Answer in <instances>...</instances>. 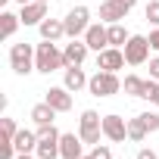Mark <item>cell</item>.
Listing matches in <instances>:
<instances>
[{"instance_id": "20", "label": "cell", "mask_w": 159, "mask_h": 159, "mask_svg": "<svg viewBox=\"0 0 159 159\" xmlns=\"http://www.w3.org/2000/svg\"><path fill=\"white\" fill-rule=\"evenodd\" d=\"M147 131H150V128H147L143 116H137V119H131V122H128V137H131L134 143H140V140L147 137Z\"/></svg>"}, {"instance_id": "26", "label": "cell", "mask_w": 159, "mask_h": 159, "mask_svg": "<svg viewBox=\"0 0 159 159\" xmlns=\"http://www.w3.org/2000/svg\"><path fill=\"white\" fill-rule=\"evenodd\" d=\"M13 153H16L13 140H0V159H13Z\"/></svg>"}, {"instance_id": "22", "label": "cell", "mask_w": 159, "mask_h": 159, "mask_svg": "<svg viewBox=\"0 0 159 159\" xmlns=\"http://www.w3.org/2000/svg\"><path fill=\"white\" fill-rule=\"evenodd\" d=\"M128 38H131V34H128V31H125V28H122L119 22H112V25H109V47L128 44Z\"/></svg>"}, {"instance_id": "33", "label": "cell", "mask_w": 159, "mask_h": 159, "mask_svg": "<svg viewBox=\"0 0 159 159\" xmlns=\"http://www.w3.org/2000/svg\"><path fill=\"white\" fill-rule=\"evenodd\" d=\"M16 3H31V0H16Z\"/></svg>"}, {"instance_id": "11", "label": "cell", "mask_w": 159, "mask_h": 159, "mask_svg": "<svg viewBox=\"0 0 159 159\" xmlns=\"http://www.w3.org/2000/svg\"><path fill=\"white\" fill-rule=\"evenodd\" d=\"M44 100H47L56 112H69V109H72V91H69L66 84H62V88H50Z\"/></svg>"}, {"instance_id": "9", "label": "cell", "mask_w": 159, "mask_h": 159, "mask_svg": "<svg viewBox=\"0 0 159 159\" xmlns=\"http://www.w3.org/2000/svg\"><path fill=\"white\" fill-rule=\"evenodd\" d=\"M103 134L112 140V143H122L128 137V122L122 116H103Z\"/></svg>"}, {"instance_id": "4", "label": "cell", "mask_w": 159, "mask_h": 159, "mask_svg": "<svg viewBox=\"0 0 159 159\" xmlns=\"http://www.w3.org/2000/svg\"><path fill=\"white\" fill-rule=\"evenodd\" d=\"M10 66H13L16 75H28V72L34 69V50H31V44H13V50H10Z\"/></svg>"}, {"instance_id": "3", "label": "cell", "mask_w": 159, "mask_h": 159, "mask_svg": "<svg viewBox=\"0 0 159 159\" xmlns=\"http://www.w3.org/2000/svg\"><path fill=\"white\" fill-rule=\"evenodd\" d=\"M100 134H103V119L94 112V109H84L81 112V125H78V137L84 143H100Z\"/></svg>"}, {"instance_id": "5", "label": "cell", "mask_w": 159, "mask_h": 159, "mask_svg": "<svg viewBox=\"0 0 159 159\" xmlns=\"http://www.w3.org/2000/svg\"><path fill=\"white\" fill-rule=\"evenodd\" d=\"M147 56H150V38L131 34L128 44H125V62L128 66H140V62H147Z\"/></svg>"}, {"instance_id": "31", "label": "cell", "mask_w": 159, "mask_h": 159, "mask_svg": "<svg viewBox=\"0 0 159 159\" xmlns=\"http://www.w3.org/2000/svg\"><path fill=\"white\" fill-rule=\"evenodd\" d=\"M150 47H156V50H159V28H156V31H150Z\"/></svg>"}, {"instance_id": "15", "label": "cell", "mask_w": 159, "mask_h": 159, "mask_svg": "<svg viewBox=\"0 0 159 159\" xmlns=\"http://www.w3.org/2000/svg\"><path fill=\"white\" fill-rule=\"evenodd\" d=\"M88 81L91 78L81 72V66H66V88L75 94V91H81V88H88Z\"/></svg>"}, {"instance_id": "14", "label": "cell", "mask_w": 159, "mask_h": 159, "mask_svg": "<svg viewBox=\"0 0 159 159\" xmlns=\"http://www.w3.org/2000/svg\"><path fill=\"white\" fill-rule=\"evenodd\" d=\"M81 147H84V140L75 137V134H62V137H59V156H62V159H81V156H84Z\"/></svg>"}, {"instance_id": "27", "label": "cell", "mask_w": 159, "mask_h": 159, "mask_svg": "<svg viewBox=\"0 0 159 159\" xmlns=\"http://www.w3.org/2000/svg\"><path fill=\"white\" fill-rule=\"evenodd\" d=\"M140 116H143V122H147L150 131H159V116L156 112H140Z\"/></svg>"}, {"instance_id": "12", "label": "cell", "mask_w": 159, "mask_h": 159, "mask_svg": "<svg viewBox=\"0 0 159 159\" xmlns=\"http://www.w3.org/2000/svg\"><path fill=\"white\" fill-rule=\"evenodd\" d=\"M84 44L91 47V50H106L109 47V28H103V25H91L88 31H84Z\"/></svg>"}, {"instance_id": "35", "label": "cell", "mask_w": 159, "mask_h": 159, "mask_svg": "<svg viewBox=\"0 0 159 159\" xmlns=\"http://www.w3.org/2000/svg\"><path fill=\"white\" fill-rule=\"evenodd\" d=\"M41 3H50V0H41Z\"/></svg>"}, {"instance_id": "29", "label": "cell", "mask_w": 159, "mask_h": 159, "mask_svg": "<svg viewBox=\"0 0 159 159\" xmlns=\"http://www.w3.org/2000/svg\"><path fill=\"white\" fill-rule=\"evenodd\" d=\"M150 78H156V81H159V56L150 59Z\"/></svg>"}, {"instance_id": "17", "label": "cell", "mask_w": 159, "mask_h": 159, "mask_svg": "<svg viewBox=\"0 0 159 159\" xmlns=\"http://www.w3.org/2000/svg\"><path fill=\"white\" fill-rule=\"evenodd\" d=\"M16 150L19 153H31V150H38V131H25V128H19V134H16Z\"/></svg>"}, {"instance_id": "32", "label": "cell", "mask_w": 159, "mask_h": 159, "mask_svg": "<svg viewBox=\"0 0 159 159\" xmlns=\"http://www.w3.org/2000/svg\"><path fill=\"white\" fill-rule=\"evenodd\" d=\"M19 159H41V156H28V153H19Z\"/></svg>"}, {"instance_id": "1", "label": "cell", "mask_w": 159, "mask_h": 159, "mask_svg": "<svg viewBox=\"0 0 159 159\" xmlns=\"http://www.w3.org/2000/svg\"><path fill=\"white\" fill-rule=\"evenodd\" d=\"M62 66H66V56L56 50L53 41L38 44V50H34V69H38V72L50 75V72H56V69H62Z\"/></svg>"}, {"instance_id": "19", "label": "cell", "mask_w": 159, "mask_h": 159, "mask_svg": "<svg viewBox=\"0 0 159 159\" xmlns=\"http://www.w3.org/2000/svg\"><path fill=\"white\" fill-rule=\"evenodd\" d=\"M19 22H22V19H19L16 13H7V10H3V13H0V34H3V38H13L16 28H19Z\"/></svg>"}, {"instance_id": "18", "label": "cell", "mask_w": 159, "mask_h": 159, "mask_svg": "<svg viewBox=\"0 0 159 159\" xmlns=\"http://www.w3.org/2000/svg\"><path fill=\"white\" fill-rule=\"evenodd\" d=\"M31 119L38 122V125H53V119H56V109L44 100V103H38V106H31Z\"/></svg>"}, {"instance_id": "16", "label": "cell", "mask_w": 159, "mask_h": 159, "mask_svg": "<svg viewBox=\"0 0 159 159\" xmlns=\"http://www.w3.org/2000/svg\"><path fill=\"white\" fill-rule=\"evenodd\" d=\"M38 28H41V38L44 41H59L66 34V22H56V19H44Z\"/></svg>"}, {"instance_id": "2", "label": "cell", "mask_w": 159, "mask_h": 159, "mask_svg": "<svg viewBox=\"0 0 159 159\" xmlns=\"http://www.w3.org/2000/svg\"><path fill=\"white\" fill-rule=\"evenodd\" d=\"M88 91H91L94 97H112V94L122 91V81H119L116 72H103V69H100L91 81H88Z\"/></svg>"}, {"instance_id": "28", "label": "cell", "mask_w": 159, "mask_h": 159, "mask_svg": "<svg viewBox=\"0 0 159 159\" xmlns=\"http://www.w3.org/2000/svg\"><path fill=\"white\" fill-rule=\"evenodd\" d=\"M91 156H94V159H112V153H109V147H100V143H97V147L91 150Z\"/></svg>"}, {"instance_id": "21", "label": "cell", "mask_w": 159, "mask_h": 159, "mask_svg": "<svg viewBox=\"0 0 159 159\" xmlns=\"http://www.w3.org/2000/svg\"><path fill=\"white\" fill-rule=\"evenodd\" d=\"M122 88H125V94H131V97H143V88H147V81H143V78H137V75H125Z\"/></svg>"}, {"instance_id": "24", "label": "cell", "mask_w": 159, "mask_h": 159, "mask_svg": "<svg viewBox=\"0 0 159 159\" xmlns=\"http://www.w3.org/2000/svg\"><path fill=\"white\" fill-rule=\"evenodd\" d=\"M143 100H150V103L159 106V81H156V78H153V81H147V88H143Z\"/></svg>"}, {"instance_id": "23", "label": "cell", "mask_w": 159, "mask_h": 159, "mask_svg": "<svg viewBox=\"0 0 159 159\" xmlns=\"http://www.w3.org/2000/svg\"><path fill=\"white\" fill-rule=\"evenodd\" d=\"M0 131H3V140H16V134H19L13 119H0Z\"/></svg>"}, {"instance_id": "25", "label": "cell", "mask_w": 159, "mask_h": 159, "mask_svg": "<svg viewBox=\"0 0 159 159\" xmlns=\"http://www.w3.org/2000/svg\"><path fill=\"white\" fill-rule=\"evenodd\" d=\"M143 16H147L150 25H159V0H150L147 10H143Z\"/></svg>"}, {"instance_id": "8", "label": "cell", "mask_w": 159, "mask_h": 159, "mask_svg": "<svg viewBox=\"0 0 159 159\" xmlns=\"http://www.w3.org/2000/svg\"><path fill=\"white\" fill-rule=\"evenodd\" d=\"M122 66H125V50L106 47V50L97 53V69H103V72H119Z\"/></svg>"}, {"instance_id": "6", "label": "cell", "mask_w": 159, "mask_h": 159, "mask_svg": "<svg viewBox=\"0 0 159 159\" xmlns=\"http://www.w3.org/2000/svg\"><path fill=\"white\" fill-rule=\"evenodd\" d=\"M134 3H137V0H103V3H100V19L112 25V22L125 19L134 10Z\"/></svg>"}, {"instance_id": "30", "label": "cell", "mask_w": 159, "mask_h": 159, "mask_svg": "<svg viewBox=\"0 0 159 159\" xmlns=\"http://www.w3.org/2000/svg\"><path fill=\"white\" fill-rule=\"evenodd\" d=\"M137 159H159V156H156L153 150H140V153H137Z\"/></svg>"}, {"instance_id": "34", "label": "cell", "mask_w": 159, "mask_h": 159, "mask_svg": "<svg viewBox=\"0 0 159 159\" xmlns=\"http://www.w3.org/2000/svg\"><path fill=\"white\" fill-rule=\"evenodd\" d=\"M81 159H94V156H81Z\"/></svg>"}, {"instance_id": "13", "label": "cell", "mask_w": 159, "mask_h": 159, "mask_svg": "<svg viewBox=\"0 0 159 159\" xmlns=\"http://www.w3.org/2000/svg\"><path fill=\"white\" fill-rule=\"evenodd\" d=\"M88 44L84 41H78V38H72V44H66V50H62V56H66V66H81L84 59H88Z\"/></svg>"}, {"instance_id": "7", "label": "cell", "mask_w": 159, "mask_h": 159, "mask_svg": "<svg viewBox=\"0 0 159 159\" xmlns=\"http://www.w3.org/2000/svg\"><path fill=\"white\" fill-rule=\"evenodd\" d=\"M91 13H88V7H75V10H69V16L62 19L66 22V34L69 38H78V34H84L88 28H91Z\"/></svg>"}, {"instance_id": "10", "label": "cell", "mask_w": 159, "mask_h": 159, "mask_svg": "<svg viewBox=\"0 0 159 159\" xmlns=\"http://www.w3.org/2000/svg\"><path fill=\"white\" fill-rule=\"evenodd\" d=\"M19 19H22L25 25H41V22L47 19V3H41V0L22 3V13H19Z\"/></svg>"}]
</instances>
